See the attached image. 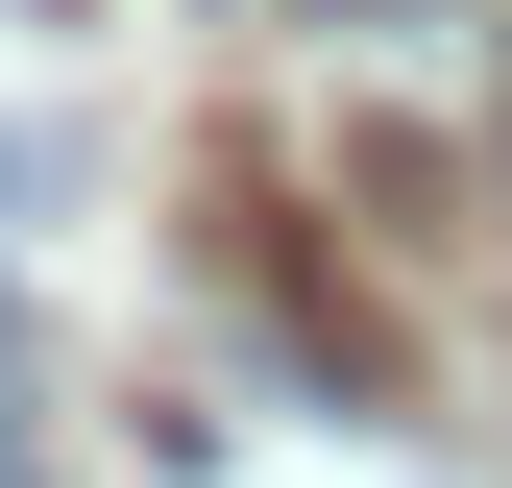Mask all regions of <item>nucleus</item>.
I'll return each mask as SVG.
<instances>
[{
  "label": "nucleus",
  "mask_w": 512,
  "mask_h": 488,
  "mask_svg": "<svg viewBox=\"0 0 512 488\" xmlns=\"http://www.w3.org/2000/svg\"><path fill=\"white\" fill-rule=\"evenodd\" d=\"M317 25H366V49H415V25H439V0H317Z\"/></svg>",
  "instance_id": "2"
},
{
  "label": "nucleus",
  "mask_w": 512,
  "mask_h": 488,
  "mask_svg": "<svg viewBox=\"0 0 512 488\" xmlns=\"http://www.w3.org/2000/svg\"><path fill=\"white\" fill-rule=\"evenodd\" d=\"M0 488H49V391H25V293H0Z\"/></svg>",
  "instance_id": "1"
}]
</instances>
